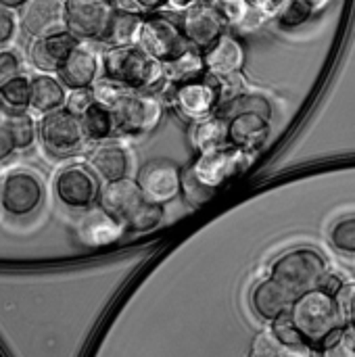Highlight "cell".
<instances>
[{"mask_svg": "<svg viewBox=\"0 0 355 357\" xmlns=\"http://www.w3.org/2000/svg\"><path fill=\"white\" fill-rule=\"evenodd\" d=\"M289 316L303 341L316 351L347 324L337 297L324 289H314L297 297L289 310Z\"/></svg>", "mask_w": 355, "mask_h": 357, "instance_id": "1", "label": "cell"}, {"mask_svg": "<svg viewBox=\"0 0 355 357\" xmlns=\"http://www.w3.org/2000/svg\"><path fill=\"white\" fill-rule=\"evenodd\" d=\"M98 205L109 215H113L126 230H134V232L153 230L155 226H159L163 218L161 205L153 203L142 192L138 182L132 178L105 184L98 197Z\"/></svg>", "mask_w": 355, "mask_h": 357, "instance_id": "2", "label": "cell"}, {"mask_svg": "<svg viewBox=\"0 0 355 357\" xmlns=\"http://www.w3.org/2000/svg\"><path fill=\"white\" fill-rule=\"evenodd\" d=\"M103 75L138 92H151L167 82L165 65L138 44L107 48L103 54Z\"/></svg>", "mask_w": 355, "mask_h": 357, "instance_id": "3", "label": "cell"}, {"mask_svg": "<svg viewBox=\"0 0 355 357\" xmlns=\"http://www.w3.org/2000/svg\"><path fill=\"white\" fill-rule=\"evenodd\" d=\"M326 274V259L318 251L308 247L282 253L270 268V278L276 280L293 299L301 297L308 291L320 289Z\"/></svg>", "mask_w": 355, "mask_h": 357, "instance_id": "4", "label": "cell"}, {"mask_svg": "<svg viewBox=\"0 0 355 357\" xmlns=\"http://www.w3.org/2000/svg\"><path fill=\"white\" fill-rule=\"evenodd\" d=\"M38 138L52 157H71L84 151L88 142L82 117L65 107L42 115L38 123Z\"/></svg>", "mask_w": 355, "mask_h": 357, "instance_id": "5", "label": "cell"}, {"mask_svg": "<svg viewBox=\"0 0 355 357\" xmlns=\"http://www.w3.org/2000/svg\"><path fill=\"white\" fill-rule=\"evenodd\" d=\"M253 163V153L236 149L232 144L199 153L195 163H190L186 169L209 190H218L222 184L232 180L234 176L243 174Z\"/></svg>", "mask_w": 355, "mask_h": 357, "instance_id": "6", "label": "cell"}, {"mask_svg": "<svg viewBox=\"0 0 355 357\" xmlns=\"http://www.w3.org/2000/svg\"><path fill=\"white\" fill-rule=\"evenodd\" d=\"M169 102H172L174 111L188 121L205 119V117L213 115L222 102L220 82L213 75L205 73L201 77L174 84Z\"/></svg>", "mask_w": 355, "mask_h": 357, "instance_id": "7", "label": "cell"}, {"mask_svg": "<svg viewBox=\"0 0 355 357\" xmlns=\"http://www.w3.org/2000/svg\"><path fill=\"white\" fill-rule=\"evenodd\" d=\"M44 182L31 169H13L0 180V209L10 218H27L44 203Z\"/></svg>", "mask_w": 355, "mask_h": 357, "instance_id": "8", "label": "cell"}, {"mask_svg": "<svg viewBox=\"0 0 355 357\" xmlns=\"http://www.w3.org/2000/svg\"><path fill=\"white\" fill-rule=\"evenodd\" d=\"M111 109L117 119V130L128 136L151 134L163 117L159 98H155L151 92L138 90H126Z\"/></svg>", "mask_w": 355, "mask_h": 357, "instance_id": "9", "label": "cell"}, {"mask_svg": "<svg viewBox=\"0 0 355 357\" xmlns=\"http://www.w3.org/2000/svg\"><path fill=\"white\" fill-rule=\"evenodd\" d=\"M136 44L161 63H169L190 48V42L186 40L180 23L165 15L144 17Z\"/></svg>", "mask_w": 355, "mask_h": 357, "instance_id": "10", "label": "cell"}, {"mask_svg": "<svg viewBox=\"0 0 355 357\" xmlns=\"http://www.w3.org/2000/svg\"><path fill=\"white\" fill-rule=\"evenodd\" d=\"M115 6L113 0H65V29L82 42H103Z\"/></svg>", "mask_w": 355, "mask_h": 357, "instance_id": "11", "label": "cell"}, {"mask_svg": "<svg viewBox=\"0 0 355 357\" xmlns=\"http://www.w3.org/2000/svg\"><path fill=\"white\" fill-rule=\"evenodd\" d=\"M98 176L92 172L90 165L71 163L56 172L54 176V195L59 203H63L69 209H90L94 203H98L100 197V184Z\"/></svg>", "mask_w": 355, "mask_h": 357, "instance_id": "12", "label": "cell"}, {"mask_svg": "<svg viewBox=\"0 0 355 357\" xmlns=\"http://www.w3.org/2000/svg\"><path fill=\"white\" fill-rule=\"evenodd\" d=\"M136 182L153 203L163 205L182 190V172L169 161H149L140 167Z\"/></svg>", "mask_w": 355, "mask_h": 357, "instance_id": "13", "label": "cell"}, {"mask_svg": "<svg viewBox=\"0 0 355 357\" xmlns=\"http://www.w3.org/2000/svg\"><path fill=\"white\" fill-rule=\"evenodd\" d=\"M180 27L190 46L205 50L226 33V21L213 4H201L182 13Z\"/></svg>", "mask_w": 355, "mask_h": 357, "instance_id": "14", "label": "cell"}, {"mask_svg": "<svg viewBox=\"0 0 355 357\" xmlns=\"http://www.w3.org/2000/svg\"><path fill=\"white\" fill-rule=\"evenodd\" d=\"M100 71H103V56L92 46L80 42L71 50L67 61L61 65L56 75L69 90H80V88H92L100 79Z\"/></svg>", "mask_w": 355, "mask_h": 357, "instance_id": "15", "label": "cell"}, {"mask_svg": "<svg viewBox=\"0 0 355 357\" xmlns=\"http://www.w3.org/2000/svg\"><path fill=\"white\" fill-rule=\"evenodd\" d=\"M21 29L31 38H42L65 29V0H29L21 8Z\"/></svg>", "mask_w": 355, "mask_h": 357, "instance_id": "16", "label": "cell"}, {"mask_svg": "<svg viewBox=\"0 0 355 357\" xmlns=\"http://www.w3.org/2000/svg\"><path fill=\"white\" fill-rule=\"evenodd\" d=\"M80 42L82 40L71 36L67 29L54 31V33L36 38V42L31 44V50H29V59H31L33 67L40 69L42 73H56Z\"/></svg>", "mask_w": 355, "mask_h": 357, "instance_id": "17", "label": "cell"}, {"mask_svg": "<svg viewBox=\"0 0 355 357\" xmlns=\"http://www.w3.org/2000/svg\"><path fill=\"white\" fill-rule=\"evenodd\" d=\"M88 165L100 180H105V184H109L130 178L132 155L121 142L105 140V142H96V146L88 157Z\"/></svg>", "mask_w": 355, "mask_h": 357, "instance_id": "18", "label": "cell"}, {"mask_svg": "<svg viewBox=\"0 0 355 357\" xmlns=\"http://www.w3.org/2000/svg\"><path fill=\"white\" fill-rule=\"evenodd\" d=\"M205 71L213 77H228L241 73L245 65V48L239 38L232 33H224L209 48L203 50Z\"/></svg>", "mask_w": 355, "mask_h": 357, "instance_id": "19", "label": "cell"}, {"mask_svg": "<svg viewBox=\"0 0 355 357\" xmlns=\"http://www.w3.org/2000/svg\"><path fill=\"white\" fill-rule=\"evenodd\" d=\"M270 136V117L262 113H241L228 119V142L243 151H257Z\"/></svg>", "mask_w": 355, "mask_h": 357, "instance_id": "20", "label": "cell"}, {"mask_svg": "<svg viewBox=\"0 0 355 357\" xmlns=\"http://www.w3.org/2000/svg\"><path fill=\"white\" fill-rule=\"evenodd\" d=\"M123 230L126 228L113 215H109L100 205L96 209H92V207L86 209L84 218L77 224L80 241L90 247H103V245L115 243Z\"/></svg>", "mask_w": 355, "mask_h": 357, "instance_id": "21", "label": "cell"}, {"mask_svg": "<svg viewBox=\"0 0 355 357\" xmlns=\"http://www.w3.org/2000/svg\"><path fill=\"white\" fill-rule=\"evenodd\" d=\"M293 301L295 299L270 276L266 280L257 282L255 289L251 291V307L266 322H274L276 318L287 314L291 310Z\"/></svg>", "mask_w": 355, "mask_h": 357, "instance_id": "22", "label": "cell"}, {"mask_svg": "<svg viewBox=\"0 0 355 357\" xmlns=\"http://www.w3.org/2000/svg\"><path fill=\"white\" fill-rule=\"evenodd\" d=\"M67 86L50 75V73H40L31 77V109L38 113H52L56 109H63L67 102Z\"/></svg>", "mask_w": 355, "mask_h": 357, "instance_id": "23", "label": "cell"}, {"mask_svg": "<svg viewBox=\"0 0 355 357\" xmlns=\"http://www.w3.org/2000/svg\"><path fill=\"white\" fill-rule=\"evenodd\" d=\"M142 19L144 17L138 10L123 8V6H115V13L111 17V23L107 27V33L103 38V44H107L109 48L136 44L138 42V33H140Z\"/></svg>", "mask_w": 355, "mask_h": 357, "instance_id": "24", "label": "cell"}, {"mask_svg": "<svg viewBox=\"0 0 355 357\" xmlns=\"http://www.w3.org/2000/svg\"><path fill=\"white\" fill-rule=\"evenodd\" d=\"M190 142L199 153L230 144L228 142V119L213 113L205 119L195 121V126L190 130Z\"/></svg>", "mask_w": 355, "mask_h": 357, "instance_id": "25", "label": "cell"}, {"mask_svg": "<svg viewBox=\"0 0 355 357\" xmlns=\"http://www.w3.org/2000/svg\"><path fill=\"white\" fill-rule=\"evenodd\" d=\"M80 117H82V126H84L88 142H105V140H111V136L119 132L113 109L96 100Z\"/></svg>", "mask_w": 355, "mask_h": 357, "instance_id": "26", "label": "cell"}, {"mask_svg": "<svg viewBox=\"0 0 355 357\" xmlns=\"http://www.w3.org/2000/svg\"><path fill=\"white\" fill-rule=\"evenodd\" d=\"M165 65V79L169 84H180V82H188L195 77L205 75V63H203V50L190 46L184 54H180L178 59L163 63Z\"/></svg>", "mask_w": 355, "mask_h": 357, "instance_id": "27", "label": "cell"}, {"mask_svg": "<svg viewBox=\"0 0 355 357\" xmlns=\"http://www.w3.org/2000/svg\"><path fill=\"white\" fill-rule=\"evenodd\" d=\"M0 102L8 111H27L31 107V77L15 75L0 84Z\"/></svg>", "mask_w": 355, "mask_h": 357, "instance_id": "28", "label": "cell"}, {"mask_svg": "<svg viewBox=\"0 0 355 357\" xmlns=\"http://www.w3.org/2000/svg\"><path fill=\"white\" fill-rule=\"evenodd\" d=\"M216 113L226 117V119H230L234 115H241V113H262V115L270 117L272 115V107H270V102L264 96L243 92V94H239V96H234L230 100H224L218 107Z\"/></svg>", "mask_w": 355, "mask_h": 357, "instance_id": "29", "label": "cell"}, {"mask_svg": "<svg viewBox=\"0 0 355 357\" xmlns=\"http://www.w3.org/2000/svg\"><path fill=\"white\" fill-rule=\"evenodd\" d=\"M211 4L220 10L226 25L249 27V25H253V19H255V23H259L251 0H213Z\"/></svg>", "mask_w": 355, "mask_h": 357, "instance_id": "30", "label": "cell"}, {"mask_svg": "<svg viewBox=\"0 0 355 357\" xmlns=\"http://www.w3.org/2000/svg\"><path fill=\"white\" fill-rule=\"evenodd\" d=\"M310 351H312L310 347H303V349L287 347L274 337L272 331H264L253 341L249 357H310Z\"/></svg>", "mask_w": 355, "mask_h": 357, "instance_id": "31", "label": "cell"}, {"mask_svg": "<svg viewBox=\"0 0 355 357\" xmlns=\"http://www.w3.org/2000/svg\"><path fill=\"white\" fill-rule=\"evenodd\" d=\"M6 123H8V130L13 134L17 151H25L36 142L38 126L27 115V111H8L6 109Z\"/></svg>", "mask_w": 355, "mask_h": 357, "instance_id": "32", "label": "cell"}, {"mask_svg": "<svg viewBox=\"0 0 355 357\" xmlns=\"http://www.w3.org/2000/svg\"><path fill=\"white\" fill-rule=\"evenodd\" d=\"M320 357H355V331L345 324L320 349Z\"/></svg>", "mask_w": 355, "mask_h": 357, "instance_id": "33", "label": "cell"}, {"mask_svg": "<svg viewBox=\"0 0 355 357\" xmlns=\"http://www.w3.org/2000/svg\"><path fill=\"white\" fill-rule=\"evenodd\" d=\"M331 245L343 255H355V215L343 218L333 226Z\"/></svg>", "mask_w": 355, "mask_h": 357, "instance_id": "34", "label": "cell"}, {"mask_svg": "<svg viewBox=\"0 0 355 357\" xmlns=\"http://www.w3.org/2000/svg\"><path fill=\"white\" fill-rule=\"evenodd\" d=\"M270 331H272L274 337H276L282 345H287V347H293V349L310 347V345L303 341V337H301V333L297 331V326L293 324L289 312L282 314L280 318H276L274 322H270ZM310 349H312V347H310Z\"/></svg>", "mask_w": 355, "mask_h": 357, "instance_id": "35", "label": "cell"}, {"mask_svg": "<svg viewBox=\"0 0 355 357\" xmlns=\"http://www.w3.org/2000/svg\"><path fill=\"white\" fill-rule=\"evenodd\" d=\"M182 192L190 205H203L205 201H209L213 197V190L203 186L188 169L182 172Z\"/></svg>", "mask_w": 355, "mask_h": 357, "instance_id": "36", "label": "cell"}, {"mask_svg": "<svg viewBox=\"0 0 355 357\" xmlns=\"http://www.w3.org/2000/svg\"><path fill=\"white\" fill-rule=\"evenodd\" d=\"M335 297H337V301L341 305V312L345 316V322L355 331V282L343 284Z\"/></svg>", "mask_w": 355, "mask_h": 357, "instance_id": "37", "label": "cell"}, {"mask_svg": "<svg viewBox=\"0 0 355 357\" xmlns=\"http://www.w3.org/2000/svg\"><path fill=\"white\" fill-rule=\"evenodd\" d=\"M21 69H23V63L15 50H8V48L0 50V84L15 75H21Z\"/></svg>", "mask_w": 355, "mask_h": 357, "instance_id": "38", "label": "cell"}, {"mask_svg": "<svg viewBox=\"0 0 355 357\" xmlns=\"http://www.w3.org/2000/svg\"><path fill=\"white\" fill-rule=\"evenodd\" d=\"M94 102V94L92 88H80V90H69L67 94V102L65 109H69L75 115H82L90 105Z\"/></svg>", "mask_w": 355, "mask_h": 357, "instance_id": "39", "label": "cell"}, {"mask_svg": "<svg viewBox=\"0 0 355 357\" xmlns=\"http://www.w3.org/2000/svg\"><path fill=\"white\" fill-rule=\"evenodd\" d=\"M17 25H19V21L15 17V10L0 4V46H6L15 40Z\"/></svg>", "mask_w": 355, "mask_h": 357, "instance_id": "40", "label": "cell"}, {"mask_svg": "<svg viewBox=\"0 0 355 357\" xmlns=\"http://www.w3.org/2000/svg\"><path fill=\"white\" fill-rule=\"evenodd\" d=\"M15 151H17V146H15L13 134L6 123V111H2V107H0V161L8 159Z\"/></svg>", "mask_w": 355, "mask_h": 357, "instance_id": "41", "label": "cell"}, {"mask_svg": "<svg viewBox=\"0 0 355 357\" xmlns=\"http://www.w3.org/2000/svg\"><path fill=\"white\" fill-rule=\"evenodd\" d=\"M163 4H165V0H119L117 2V6L132 8V10H138V13H155Z\"/></svg>", "mask_w": 355, "mask_h": 357, "instance_id": "42", "label": "cell"}, {"mask_svg": "<svg viewBox=\"0 0 355 357\" xmlns=\"http://www.w3.org/2000/svg\"><path fill=\"white\" fill-rule=\"evenodd\" d=\"M213 0H165V6L174 13H186L201 4H211Z\"/></svg>", "mask_w": 355, "mask_h": 357, "instance_id": "43", "label": "cell"}, {"mask_svg": "<svg viewBox=\"0 0 355 357\" xmlns=\"http://www.w3.org/2000/svg\"><path fill=\"white\" fill-rule=\"evenodd\" d=\"M331 2H333V0H305V4L312 8V13H314V15H316V13H320V10H324Z\"/></svg>", "mask_w": 355, "mask_h": 357, "instance_id": "44", "label": "cell"}, {"mask_svg": "<svg viewBox=\"0 0 355 357\" xmlns=\"http://www.w3.org/2000/svg\"><path fill=\"white\" fill-rule=\"evenodd\" d=\"M27 2H29V0H0V4H2V6H6V8H13V10H17V8H23Z\"/></svg>", "mask_w": 355, "mask_h": 357, "instance_id": "45", "label": "cell"}]
</instances>
